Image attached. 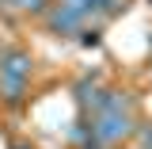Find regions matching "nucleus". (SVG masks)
<instances>
[{"mask_svg":"<svg viewBox=\"0 0 152 149\" xmlns=\"http://www.w3.org/2000/svg\"><path fill=\"white\" fill-rule=\"evenodd\" d=\"M27 73H31V61L23 54H4L0 57V84H4V92H8V99H19V92H23V84H27Z\"/></svg>","mask_w":152,"mask_h":149,"instance_id":"f257e3e1","label":"nucleus"},{"mask_svg":"<svg viewBox=\"0 0 152 149\" xmlns=\"http://www.w3.org/2000/svg\"><path fill=\"white\" fill-rule=\"evenodd\" d=\"M0 4H4V0H0Z\"/></svg>","mask_w":152,"mask_h":149,"instance_id":"20e7f679","label":"nucleus"},{"mask_svg":"<svg viewBox=\"0 0 152 149\" xmlns=\"http://www.w3.org/2000/svg\"><path fill=\"white\" fill-rule=\"evenodd\" d=\"M8 8H19V12H38L42 8V0H4Z\"/></svg>","mask_w":152,"mask_h":149,"instance_id":"7ed1b4c3","label":"nucleus"},{"mask_svg":"<svg viewBox=\"0 0 152 149\" xmlns=\"http://www.w3.org/2000/svg\"><path fill=\"white\" fill-rule=\"evenodd\" d=\"M84 19H88V16H84L80 8H72V4H57L53 12H50V27H53V31H76Z\"/></svg>","mask_w":152,"mask_h":149,"instance_id":"f03ea898","label":"nucleus"}]
</instances>
